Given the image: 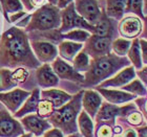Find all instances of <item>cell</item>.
I'll return each instance as SVG.
<instances>
[{"label": "cell", "instance_id": "cell-10", "mask_svg": "<svg viewBox=\"0 0 147 137\" xmlns=\"http://www.w3.org/2000/svg\"><path fill=\"white\" fill-rule=\"evenodd\" d=\"M24 133V129L18 119L7 110H0V137H19Z\"/></svg>", "mask_w": 147, "mask_h": 137}, {"label": "cell", "instance_id": "cell-20", "mask_svg": "<svg viewBox=\"0 0 147 137\" xmlns=\"http://www.w3.org/2000/svg\"><path fill=\"white\" fill-rule=\"evenodd\" d=\"M73 95L67 93V92L60 90V89H45L40 91V98L41 100H46L51 102L55 109H58L60 107L71 101Z\"/></svg>", "mask_w": 147, "mask_h": 137}, {"label": "cell", "instance_id": "cell-41", "mask_svg": "<svg viewBox=\"0 0 147 137\" xmlns=\"http://www.w3.org/2000/svg\"><path fill=\"white\" fill-rule=\"evenodd\" d=\"M30 20H31V14H26V15L23 17V18L18 21L17 23H15V26L16 27H19V28H22V29H24L28 24L30 23Z\"/></svg>", "mask_w": 147, "mask_h": 137}, {"label": "cell", "instance_id": "cell-18", "mask_svg": "<svg viewBox=\"0 0 147 137\" xmlns=\"http://www.w3.org/2000/svg\"><path fill=\"white\" fill-rule=\"evenodd\" d=\"M96 91L99 92V94L102 98H105V101L111 105H122V104H127L130 102L135 101L137 96L130 94L128 92H125L123 90H118V89H110V88H98L95 87Z\"/></svg>", "mask_w": 147, "mask_h": 137}, {"label": "cell", "instance_id": "cell-19", "mask_svg": "<svg viewBox=\"0 0 147 137\" xmlns=\"http://www.w3.org/2000/svg\"><path fill=\"white\" fill-rule=\"evenodd\" d=\"M36 80L41 88H53L59 84L58 76L53 71L51 64H41L36 69Z\"/></svg>", "mask_w": 147, "mask_h": 137}, {"label": "cell", "instance_id": "cell-39", "mask_svg": "<svg viewBox=\"0 0 147 137\" xmlns=\"http://www.w3.org/2000/svg\"><path fill=\"white\" fill-rule=\"evenodd\" d=\"M136 76H138L139 80L141 81L145 86H146V83H147V67L146 65L143 66L141 69H139L136 71Z\"/></svg>", "mask_w": 147, "mask_h": 137}, {"label": "cell", "instance_id": "cell-42", "mask_svg": "<svg viewBox=\"0 0 147 137\" xmlns=\"http://www.w3.org/2000/svg\"><path fill=\"white\" fill-rule=\"evenodd\" d=\"M76 1V0H57V7H58L59 9H64V7H66L67 5H69L71 3H74Z\"/></svg>", "mask_w": 147, "mask_h": 137}, {"label": "cell", "instance_id": "cell-43", "mask_svg": "<svg viewBox=\"0 0 147 137\" xmlns=\"http://www.w3.org/2000/svg\"><path fill=\"white\" fill-rule=\"evenodd\" d=\"M123 137H138V134L134 129H126L123 133Z\"/></svg>", "mask_w": 147, "mask_h": 137}, {"label": "cell", "instance_id": "cell-27", "mask_svg": "<svg viewBox=\"0 0 147 137\" xmlns=\"http://www.w3.org/2000/svg\"><path fill=\"white\" fill-rule=\"evenodd\" d=\"M146 12L147 9L144 6L143 0H126L125 14L127 15L137 16L141 19L142 21H146Z\"/></svg>", "mask_w": 147, "mask_h": 137}, {"label": "cell", "instance_id": "cell-9", "mask_svg": "<svg viewBox=\"0 0 147 137\" xmlns=\"http://www.w3.org/2000/svg\"><path fill=\"white\" fill-rule=\"evenodd\" d=\"M74 5L77 14L92 25H95L102 15L98 0H76Z\"/></svg>", "mask_w": 147, "mask_h": 137}, {"label": "cell", "instance_id": "cell-1", "mask_svg": "<svg viewBox=\"0 0 147 137\" xmlns=\"http://www.w3.org/2000/svg\"><path fill=\"white\" fill-rule=\"evenodd\" d=\"M40 65L31 48L26 31L16 26L7 28L0 38V68L37 69Z\"/></svg>", "mask_w": 147, "mask_h": 137}, {"label": "cell", "instance_id": "cell-33", "mask_svg": "<svg viewBox=\"0 0 147 137\" xmlns=\"http://www.w3.org/2000/svg\"><path fill=\"white\" fill-rule=\"evenodd\" d=\"M96 137H113V126L105 122H97Z\"/></svg>", "mask_w": 147, "mask_h": 137}, {"label": "cell", "instance_id": "cell-31", "mask_svg": "<svg viewBox=\"0 0 147 137\" xmlns=\"http://www.w3.org/2000/svg\"><path fill=\"white\" fill-rule=\"evenodd\" d=\"M130 44H131V40L118 38L111 42V52L119 57H126Z\"/></svg>", "mask_w": 147, "mask_h": 137}, {"label": "cell", "instance_id": "cell-34", "mask_svg": "<svg viewBox=\"0 0 147 137\" xmlns=\"http://www.w3.org/2000/svg\"><path fill=\"white\" fill-rule=\"evenodd\" d=\"M23 9L26 13L35 12L36 9L41 7L46 3V0H20Z\"/></svg>", "mask_w": 147, "mask_h": 137}, {"label": "cell", "instance_id": "cell-3", "mask_svg": "<svg viewBox=\"0 0 147 137\" xmlns=\"http://www.w3.org/2000/svg\"><path fill=\"white\" fill-rule=\"evenodd\" d=\"M82 95L83 90L73 95L71 101L54 111L47 118V122L52 125L53 128L60 130L64 135H71L78 132L77 118L82 108Z\"/></svg>", "mask_w": 147, "mask_h": 137}, {"label": "cell", "instance_id": "cell-47", "mask_svg": "<svg viewBox=\"0 0 147 137\" xmlns=\"http://www.w3.org/2000/svg\"><path fill=\"white\" fill-rule=\"evenodd\" d=\"M143 3H144L145 7H147V0H143Z\"/></svg>", "mask_w": 147, "mask_h": 137}, {"label": "cell", "instance_id": "cell-28", "mask_svg": "<svg viewBox=\"0 0 147 137\" xmlns=\"http://www.w3.org/2000/svg\"><path fill=\"white\" fill-rule=\"evenodd\" d=\"M89 62H90V58L86 55L84 50H80L76 55V57L73 59L71 61V66L77 72L79 73H84L89 67Z\"/></svg>", "mask_w": 147, "mask_h": 137}, {"label": "cell", "instance_id": "cell-50", "mask_svg": "<svg viewBox=\"0 0 147 137\" xmlns=\"http://www.w3.org/2000/svg\"><path fill=\"white\" fill-rule=\"evenodd\" d=\"M33 137H35V136H33Z\"/></svg>", "mask_w": 147, "mask_h": 137}, {"label": "cell", "instance_id": "cell-15", "mask_svg": "<svg viewBox=\"0 0 147 137\" xmlns=\"http://www.w3.org/2000/svg\"><path fill=\"white\" fill-rule=\"evenodd\" d=\"M20 124L24 129V132L31 133L35 137H41L46 131L53 128L47 119L41 118L36 113L23 116L20 120Z\"/></svg>", "mask_w": 147, "mask_h": 137}, {"label": "cell", "instance_id": "cell-24", "mask_svg": "<svg viewBox=\"0 0 147 137\" xmlns=\"http://www.w3.org/2000/svg\"><path fill=\"white\" fill-rule=\"evenodd\" d=\"M77 127L83 137H94V119L87 115L85 111H80L78 118H77Z\"/></svg>", "mask_w": 147, "mask_h": 137}, {"label": "cell", "instance_id": "cell-35", "mask_svg": "<svg viewBox=\"0 0 147 137\" xmlns=\"http://www.w3.org/2000/svg\"><path fill=\"white\" fill-rule=\"evenodd\" d=\"M125 118L129 125L134 126V127H140L146 120L144 118V116L142 115V113L139 112V111H134L128 116H126Z\"/></svg>", "mask_w": 147, "mask_h": 137}, {"label": "cell", "instance_id": "cell-2", "mask_svg": "<svg viewBox=\"0 0 147 137\" xmlns=\"http://www.w3.org/2000/svg\"><path fill=\"white\" fill-rule=\"evenodd\" d=\"M129 65L130 63L126 57H119L113 52L103 57L92 59L89 62L88 69L83 73L84 82L82 87H96Z\"/></svg>", "mask_w": 147, "mask_h": 137}, {"label": "cell", "instance_id": "cell-30", "mask_svg": "<svg viewBox=\"0 0 147 137\" xmlns=\"http://www.w3.org/2000/svg\"><path fill=\"white\" fill-rule=\"evenodd\" d=\"M0 3H1L3 15H4L6 21H7L9 15L20 12V11H24L20 0H0Z\"/></svg>", "mask_w": 147, "mask_h": 137}, {"label": "cell", "instance_id": "cell-40", "mask_svg": "<svg viewBox=\"0 0 147 137\" xmlns=\"http://www.w3.org/2000/svg\"><path fill=\"white\" fill-rule=\"evenodd\" d=\"M42 136L43 137H65V135L60 130H58V129L52 128L51 130L46 131Z\"/></svg>", "mask_w": 147, "mask_h": 137}, {"label": "cell", "instance_id": "cell-48", "mask_svg": "<svg viewBox=\"0 0 147 137\" xmlns=\"http://www.w3.org/2000/svg\"><path fill=\"white\" fill-rule=\"evenodd\" d=\"M76 134H77V133H75V134H71V135H68V137H78Z\"/></svg>", "mask_w": 147, "mask_h": 137}, {"label": "cell", "instance_id": "cell-5", "mask_svg": "<svg viewBox=\"0 0 147 137\" xmlns=\"http://www.w3.org/2000/svg\"><path fill=\"white\" fill-rule=\"evenodd\" d=\"M60 20H61V25L57 29L60 34H64L76 28L84 29L88 31L89 34H92L94 31V25L87 23L82 17H80L77 14L74 3H71L66 7L60 9Z\"/></svg>", "mask_w": 147, "mask_h": 137}, {"label": "cell", "instance_id": "cell-6", "mask_svg": "<svg viewBox=\"0 0 147 137\" xmlns=\"http://www.w3.org/2000/svg\"><path fill=\"white\" fill-rule=\"evenodd\" d=\"M134 111H137V106L135 104L128 103L127 105L117 106L108 103H102L100 109L96 114L95 119L97 122H105L110 126H115L117 117H126Z\"/></svg>", "mask_w": 147, "mask_h": 137}, {"label": "cell", "instance_id": "cell-12", "mask_svg": "<svg viewBox=\"0 0 147 137\" xmlns=\"http://www.w3.org/2000/svg\"><path fill=\"white\" fill-rule=\"evenodd\" d=\"M31 48L40 64L52 63L58 57V49L55 44L49 41L35 40L32 41Z\"/></svg>", "mask_w": 147, "mask_h": 137}, {"label": "cell", "instance_id": "cell-38", "mask_svg": "<svg viewBox=\"0 0 147 137\" xmlns=\"http://www.w3.org/2000/svg\"><path fill=\"white\" fill-rule=\"evenodd\" d=\"M26 14H28V13L25 12V11H20V12H17V13H15V14H12V15L9 16L7 22H9V23H17V22L20 21Z\"/></svg>", "mask_w": 147, "mask_h": 137}, {"label": "cell", "instance_id": "cell-46", "mask_svg": "<svg viewBox=\"0 0 147 137\" xmlns=\"http://www.w3.org/2000/svg\"><path fill=\"white\" fill-rule=\"evenodd\" d=\"M19 137H33V135L31 134V133H24V134H22L21 136Z\"/></svg>", "mask_w": 147, "mask_h": 137}, {"label": "cell", "instance_id": "cell-4", "mask_svg": "<svg viewBox=\"0 0 147 137\" xmlns=\"http://www.w3.org/2000/svg\"><path fill=\"white\" fill-rule=\"evenodd\" d=\"M61 25L60 9L56 5L45 3L31 13V20L24 31H51L58 29Z\"/></svg>", "mask_w": 147, "mask_h": 137}, {"label": "cell", "instance_id": "cell-21", "mask_svg": "<svg viewBox=\"0 0 147 137\" xmlns=\"http://www.w3.org/2000/svg\"><path fill=\"white\" fill-rule=\"evenodd\" d=\"M39 101H40V89L34 88L33 91L31 92V94L28 95V98L24 101V103L22 104L20 109L16 113H14L13 116L15 118L18 119V118H22L23 116L28 115V114H34V113H36Z\"/></svg>", "mask_w": 147, "mask_h": 137}, {"label": "cell", "instance_id": "cell-49", "mask_svg": "<svg viewBox=\"0 0 147 137\" xmlns=\"http://www.w3.org/2000/svg\"><path fill=\"white\" fill-rule=\"evenodd\" d=\"M115 137H122V136H120V135H117V136H115Z\"/></svg>", "mask_w": 147, "mask_h": 137}, {"label": "cell", "instance_id": "cell-32", "mask_svg": "<svg viewBox=\"0 0 147 137\" xmlns=\"http://www.w3.org/2000/svg\"><path fill=\"white\" fill-rule=\"evenodd\" d=\"M55 107L53 106V104L51 102L46 101V100H41L40 98L38 107H37L36 114L41 118L47 119L49 116L52 115L54 111H55Z\"/></svg>", "mask_w": 147, "mask_h": 137}, {"label": "cell", "instance_id": "cell-16", "mask_svg": "<svg viewBox=\"0 0 147 137\" xmlns=\"http://www.w3.org/2000/svg\"><path fill=\"white\" fill-rule=\"evenodd\" d=\"M136 78H137L136 76V69L131 65H129L127 67L118 71L111 78L100 83L96 87H98V88H122L123 86H125L126 84L131 82Z\"/></svg>", "mask_w": 147, "mask_h": 137}, {"label": "cell", "instance_id": "cell-37", "mask_svg": "<svg viewBox=\"0 0 147 137\" xmlns=\"http://www.w3.org/2000/svg\"><path fill=\"white\" fill-rule=\"evenodd\" d=\"M135 102H136L135 105H138L140 112L142 113V115L144 116V118L146 119V96L136 98Z\"/></svg>", "mask_w": 147, "mask_h": 137}, {"label": "cell", "instance_id": "cell-11", "mask_svg": "<svg viewBox=\"0 0 147 137\" xmlns=\"http://www.w3.org/2000/svg\"><path fill=\"white\" fill-rule=\"evenodd\" d=\"M118 31L122 38L134 40L142 34L143 21L135 15H127L120 20Z\"/></svg>", "mask_w": 147, "mask_h": 137}, {"label": "cell", "instance_id": "cell-26", "mask_svg": "<svg viewBox=\"0 0 147 137\" xmlns=\"http://www.w3.org/2000/svg\"><path fill=\"white\" fill-rule=\"evenodd\" d=\"M126 58L128 59L129 63L131 64V66L135 68L136 70L141 69L143 66H145L143 64L142 61V55H141V49H140V44H139V38L131 40V44L129 47Z\"/></svg>", "mask_w": 147, "mask_h": 137}, {"label": "cell", "instance_id": "cell-36", "mask_svg": "<svg viewBox=\"0 0 147 137\" xmlns=\"http://www.w3.org/2000/svg\"><path fill=\"white\" fill-rule=\"evenodd\" d=\"M139 44H140V49H141V55L143 64H147V41L146 39H139Z\"/></svg>", "mask_w": 147, "mask_h": 137}, {"label": "cell", "instance_id": "cell-44", "mask_svg": "<svg viewBox=\"0 0 147 137\" xmlns=\"http://www.w3.org/2000/svg\"><path fill=\"white\" fill-rule=\"evenodd\" d=\"M137 134H138V137H147V128H146V126L144 125V127L139 128L138 131H137Z\"/></svg>", "mask_w": 147, "mask_h": 137}, {"label": "cell", "instance_id": "cell-14", "mask_svg": "<svg viewBox=\"0 0 147 137\" xmlns=\"http://www.w3.org/2000/svg\"><path fill=\"white\" fill-rule=\"evenodd\" d=\"M31 92L20 88H15L6 92H0V102L5 106L9 113L14 114L20 109L22 104L31 94Z\"/></svg>", "mask_w": 147, "mask_h": 137}, {"label": "cell", "instance_id": "cell-29", "mask_svg": "<svg viewBox=\"0 0 147 137\" xmlns=\"http://www.w3.org/2000/svg\"><path fill=\"white\" fill-rule=\"evenodd\" d=\"M121 90L125 92H128L130 94L135 95V96H146V86L140 81L139 79H134L131 82H129L128 84H126L125 86H123Z\"/></svg>", "mask_w": 147, "mask_h": 137}, {"label": "cell", "instance_id": "cell-22", "mask_svg": "<svg viewBox=\"0 0 147 137\" xmlns=\"http://www.w3.org/2000/svg\"><path fill=\"white\" fill-rule=\"evenodd\" d=\"M83 44L82 43H76L73 41H68V40H63L60 41L57 46L58 49V55L62 60L65 62H71L73 59L76 57V55L80 50H82Z\"/></svg>", "mask_w": 147, "mask_h": 137}, {"label": "cell", "instance_id": "cell-13", "mask_svg": "<svg viewBox=\"0 0 147 137\" xmlns=\"http://www.w3.org/2000/svg\"><path fill=\"white\" fill-rule=\"evenodd\" d=\"M51 67H52L54 73L58 76L59 80H67V81L78 83L81 85L84 82V76L82 73L77 72L69 63L62 60L60 57H57L52 62Z\"/></svg>", "mask_w": 147, "mask_h": 137}, {"label": "cell", "instance_id": "cell-23", "mask_svg": "<svg viewBox=\"0 0 147 137\" xmlns=\"http://www.w3.org/2000/svg\"><path fill=\"white\" fill-rule=\"evenodd\" d=\"M105 15L109 19L120 21L125 15L126 0H105Z\"/></svg>", "mask_w": 147, "mask_h": 137}, {"label": "cell", "instance_id": "cell-25", "mask_svg": "<svg viewBox=\"0 0 147 137\" xmlns=\"http://www.w3.org/2000/svg\"><path fill=\"white\" fill-rule=\"evenodd\" d=\"M113 33V26L111 20L105 15V12H102V15L99 21L94 25V31L92 35L99 37H108L111 38Z\"/></svg>", "mask_w": 147, "mask_h": 137}, {"label": "cell", "instance_id": "cell-17", "mask_svg": "<svg viewBox=\"0 0 147 137\" xmlns=\"http://www.w3.org/2000/svg\"><path fill=\"white\" fill-rule=\"evenodd\" d=\"M102 105V96L95 89H86L83 90L81 106L83 111L87 113V115L92 119H95V116Z\"/></svg>", "mask_w": 147, "mask_h": 137}, {"label": "cell", "instance_id": "cell-45", "mask_svg": "<svg viewBox=\"0 0 147 137\" xmlns=\"http://www.w3.org/2000/svg\"><path fill=\"white\" fill-rule=\"evenodd\" d=\"M47 3L52 4V5H57V0H46Z\"/></svg>", "mask_w": 147, "mask_h": 137}, {"label": "cell", "instance_id": "cell-8", "mask_svg": "<svg viewBox=\"0 0 147 137\" xmlns=\"http://www.w3.org/2000/svg\"><path fill=\"white\" fill-rule=\"evenodd\" d=\"M111 38L99 37L90 35L88 39L83 43V50L89 58L96 59L103 57L111 52Z\"/></svg>", "mask_w": 147, "mask_h": 137}, {"label": "cell", "instance_id": "cell-7", "mask_svg": "<svg viewBox=\"0 0 147 137\" xmlns=\"http://www.w3.org/2000/svg\"><path fill=\"white\" fill-rule=\"evenodd\" d=\"M28 71L24 67L15 68H0V92H6L15 89L28 78Z\"/></svg>", "mask_w": 147, "mask_h": 137}]
</instances>
